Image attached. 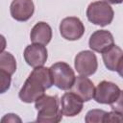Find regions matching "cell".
Returning a JSON list of instances; mask_svg holds the SVG:
<instances>
[{
	"instance_id": "1",
	"label": "cell",
	"mask_w": 123,
	"mask_h": 123,
	"mask_svg": "<svg viewBox=\"0 0 123 123\" xmlns=\"http://www.w3.org/2000/svg\"><path fill=\"white\" fill-rule=\"evenodd\" d=\"M54 85L50 68L34 67L33 71L19 90L18 96L22 102L33 103L44 95V91Z\"/></svg>"
},
{
	"instance_id": "2",
	"label": "cell",
	"mask_w": 123,
	"mask_h": 123,
	"mask_svg": "<svg viewBox=\"0 0 123 123\" xmlns=\"http://www.w3.org/2000/svg\"><path fill=\"white\" fill-rule=\"evenodd\" d=\"M35 108L37 111V122L58 123L62 120L63 115L57 95H42L35 102Z\"/></svg>"
},
{
	"instance_id": "3",
	"label": "cell",
	"mask_w": 123,
	"mask_h": 123,
	"mask_svg": "<svg viewBox=\"0 0 123 123\" xmlns=\"http://www.w3.org/2000/svg\"><path fill=\"white\" fill-rule=\"evenodd\" d=\"M113 10L106 1H96L88 5L86 9L87 19L99 26H107L113 19Z\"/></svg>"
},
{
	"instance_id": "4",
	"label": "cell",
	"mask_w": 123,
	"mask_h": 123,
	"mask_svg": "<svg viewBox=\"0 0 123 123\" xmlns=\"http://www.w3.org/2000/svg\"><path fill=\"white\" fill-rule=\"evenodd\" d=\"M50 71L54 85L58 88L62 90L71 89L76 77L69 64L63 62H58L51 65Z\"/></svg>"
},
{
	"instance_id": "5",
	"label": "cell",
	"mask_w": 123,
	"mask_h": 123,
	"mask_svg": "<svg viewBox=\"0 0 123 123\" xmlns=\"http://www.w3.org/2000/svg\"><path fill=\"white\" fill-rule=\"evenodd\" d=\"M60 33L62 37L67 40H77L83 37L85 26L78 17H65L60 24Z\"/></svg>"
},
{
	"instance_id": "6",
	"label": "cell",
	"mask_w": 123,
	"mask_h": 123,
	"mask_svg": "<svg viewBox=\"0 0 123 123\" xmlns=\"http://www.w3.org/2000/svg\"><path fill=\"white\" fill-rule=\"evenodd\" d=\"M75 69L83 76H90L94 74L98 67L97 58L92 51H81L75 57Z\"/></svg>"
},
{
	"instance_id": "7",
	"label": "cell",
	"mask_w": 123,
	"mask_h": 123,
	"mask_svg": "<svg viewBox=\"0 0 123 123\" xmlns=\"http://www.w3.org/2000/svg\"><path fill=\"white\" fill-rule=\"evenodd\" d=\"M120 88L117 85L109 81H102L95 87L94 100L100 104H111L114 102L120 93Z\"/></svg>"
},
{
	"instance_id": "8",
	"label": "cell",
	"mask_w": 123,
	"mask_h": 123,
	"mask_svg": "<svg viewBox=\"0 0 123 123\" xmlns=\"http://www.w3.org/2000/svg\"><path fill=\"white\" fill-rule=\"evenodd\" d=\"M25 62L32 67L43 66L47 61V49L44 45L38 43H33L28 45L23 53Z\"/></svg>"
},
{
	"instance_id": "9",
	"label": "cell",
	"mask_w": 123,
	"mask_h": 123,
	"mask_svg": "<svg viewBox=\"0 0 123 123\" xmlns=\"http://www.w3.org/2000/svg\"><path fill=\"white\" fill-rule=\"evenodd\" d=\"M88 44L90 49L93 51L104 53L112 45H114L113 36L107 30H97L90 36Z\"/></svg>"
},
{
	"instance_id": "10",
	"label": "cell",
	"mask_w": 123,
	"mask_h": 123,
	"mask_svg": "<svg viewBox=\"0 0 123 123\" xmlns=\"http://www.w3.org/2000/svg\"><path fill=\"white\" fill-rule=\"evenodd\" d=\"M83 100L74 92H65L61 100V110L63 115L72 117L79 114L83 110Z\"/></svg>"
},
{
	"instance_id": "11",
	"label": "cell",
	"mask_w": 123,
	"mask_h": 123,
	"mask_svg": "<svg viewBox=\"0 0 123 123\" xmlns=\"http://www.w3.org/2000/svg\"><path fill=\"white\" fill-rule=\"evenodd\" d=\"M35 11V6L32 0H12L10 12L13 19L17 21L29 20Z\"/></svg>"
},
{
	"instance_id": "12",
	"label": "cell",
	"mask_w": 123,
	"mask_h": 123,
	"mask_svg": "<svg viewBox=\"0 0 123 123\" xmlns=\"http://www.w3.org/2000/svg\"><path fill=\"white\" fill-rule=\"evenodd\" d=\"M71 91L77 94L84 102H87L94 97L95 87L93 83L86 76H78L71 87Z\"/></svg>"
},
{
	"instance_id": "13",
	"label": "cell",
	"mask_w": 123,
	"mask_h": 123,
	"mask_svg": "<svg viewBox=\"0 0 123 123\" xmlns=\"http://www.w3.org/2000/svg\"><path fill=\"white\" fill-rule=\"evenodd\" d=\"M30 38L33 43L46 45L52 38V29L45 22H37L31 30Z\"/></svg>"
},
{
	"instance_id": "14",
	"label": "cell",
	"mask_w": 123,
	"mask_h": 123,
	"mask_svg": "<svg viewBox=\"0 0 123 123\" xmlns=\"http://www.w3.org/2000/svg\"><path fill=\"white\" fill-rule=\"evenodd\" d=\"M123 55V51L117 45H112L107 51L102 53L103 62L105 66L111 71H116L118 62Z\"/></svg>"
},
{
	"instance_id": "15",
	"label": "cell",
	"mask_w": 123,
	"mask_h": 123,
	"mask_svg": "<svg viewBox=\"0 0 123 123\" xmlns=\"http://www.w3.org/2000/svg\"><path fill=\"white\" fill-rule=\"evenodd\" d=\"M16 70V61L14 57L6 51H2L0 55V71L12 75Z\"/></svg>"
},
{
	"instance_id": "16",
	"label": "cell",
	"mask_w": 123,
	"mask_h": 123,
	"mask_svg": "<svg viewBox=\"0 0 123 123\" xmlns=\"http://www.w3.org/2000/svg\"><path fill=\"white\" fill-rule=\"evenodd\" d=\"M106 111L103 110H90L87 111L85 121L86 123H103L104 122V117H105Z\"/></svg>"
},
{
	"instance_id": "17",
	"label": "cell",
	"mask_w": 123,
	"mask_h": 123,
	"mask_svg": "<svg viewBox=\"0 0 123 123\" xmlns=\"http://www.w3.org/2000/svg\"><path fill=\"white\" fill-rule=\"evenodd\" d=\"M110 122H116V123H123V114L116 112V111H110L106 112L104 117V123Z\"/></svg>"
},
{
	"instance_id": "18",
	"label": "cell",
	"mask_w": 123,
	"mask_h": 123,
	"mask_svg": "<svg viewBox=\"0 0 123 123\" xmlns=\"http://www.w3.org/2000/svg\"><path fill=\"white\" fill-rule=\"evenodd\" d=\"M111 108L112 111L123 114V90L120 91L117 99L111 104Z\"/></svg>"
},
{
	"instance_id": "19",
	"label": "cell",
	"mask_w": 123,
	"mask_h": 123,
	"mask_svg": "<svg viewBox=\"0 0 123 123\" xmlns=\"http://www.w3.org/2000/svg\"><path fill=\"white\" fill-rule=\"evenodd\" d=\"M0 76H1V93H4L6 90H8L10 88L12 75L0 71Z\"/></svg>"
},
{
	"instance_id": "20",
	"label": "cell",
	"mask_w": 123,
	"mask_h": 123,
	"mask_svg": "<svg viewBox=\"0 0 123 123\" xmlns=\"http://www.w3.org/2000/svg\"><path fill=\"white\" fill-rule=\"evenodd\" d=\"M1 121L3 123L4 122H21V119L14 113H8L1 119Z\"/></svg>"
},
{
	"instance_id": "21",
	"label": "cell",
	"mask_w": 123,
	"mask_h": 123,
	"mask_svg": "<svg viewBox=\"0 0 123 123\" xmlns=\"http://www.w3.org/2000/svg\"><path fill=\"white\" fill-rule=\"evenodd\" d=\"M116 71H117V73L119 74V76H121V77L123 78V55H122V57H121L119 62H118Z\"/></svg>"
},
{
	"instance_id": "22",
	"label": "cell",
	"mask_w": 123,
	"mask_h": 123,
	"mask_svg": "<svg viewBox=\"0 0 123 123\" xmlns=\"http://www.w3.org/2000/svg\"><path fill=\"white\" fill-rule=\"evenodd\" d=\"M105 1L110 4H120L123 2V0H105Z\"/></svg>"
}]
</instances>
